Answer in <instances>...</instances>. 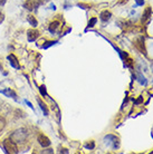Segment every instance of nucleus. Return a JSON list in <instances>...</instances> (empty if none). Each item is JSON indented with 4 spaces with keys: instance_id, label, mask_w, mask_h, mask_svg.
I'll return each instance as SVG.
<instances>
[{
    "instance_id": "nucleus-1",
    "label": "nucleus",
    "mask_w": 153,
    "mask_h": 154,
    "mask_svg": "<svg viewBox=\"0 0 153 154\" xmlns=\"http://www.w3.org/2000/svg\"><path fill=\"white\" fill-rule=\"evenodd\" d=\"M10 138L16 143H24L27 138V131L25 128H19L11 134Z\"/></svg>"
},
{
    "instance_id": "nucleus-2",
    "label": "nucleus",
    "mask_w": 153,
    "mask_h": 154,
    "mask_svg": "<svg viewBox=\"0 0 153 154\" xmlns=\"http://www.w3.org/2000/svg\"><path fill=\"white\" fill-rule=\"evenodd\" d=\"M4 149L7 153H18V146L17 143L14 142L10 138L4 141Z\"/></svg>"
},
{
    "instance_id": "nucleus-3",
    "label": "nucleus",
    "mask_w": 153,
    "mask_h": 154,
    "mask_svg": "<svg viewBox=\"0 0 153 154\" xmlns=\"http://www.w3.org/2000/svg\"><path fill=\"white\" fill-rule=\"evenodd\" d=\"M104 141H105V143L107 145H111L112 149H119L120 148V141H119V138L114 136V135H111V134H108V135H106L105 138H104Z\"/></svg>"
},
{
    "instance_id": "nucleus-4",
    "label": "nucleus",
    "mask_w": 153,
    "mask_h": 154,
    "mask_svg": "<svg viewBox=\"0 0 153 154\" xmlns=\"http://www.w3.org/2000/svg\"><path fill=\"white\" fill-rule=\"evenodd\" d=\"M37 141L42 148H48V146L50 145V140H49L47 136H45L44 134H39V135H38Z\"/></svg>"
},
{
    "instance_id": "nucleus-5",
    "label": "nucleus",
    "mask_w": 153,
    "mask_h": 154,
    "mask_svg": "<svg viewBox=\"0 0 153 154\" xmlns=\"http://www.w3.org/2000/svg\"><path fill=\"white\" fill-rule=\"evenodd\" d=\"M38 36H39V32L36 29H29L27 32V38L29 42H35L38 38Z\"/></svg>"
},
{
    "instance_id": "nucleus-6",
    "label": "nucleus",
    "mask_w": 153,
    "mask_h": 154,
    "mask_svg": "<svg viewBox=\"0 0 153 154\" xmlns=\"http://www.w3.org/2000/svg\"><path fill=\"white\" fill-rule=\"evenodd\" d=\"M111 17H112V14L110 12V11H107V10H104V11H102L100 14V19L102 20V21H108L110 19H111Z\"/></svg>"
},
{
    "instance_id": "nucleus-7",
    "label": "nucleus",
    "mask_w": 153,
    "mask_h": 154,
    "mask_svg": "<svg viewBox=\"0 0 153 154\" xmlns=\"http://www.w3.org/2000/svg\"><path fill=\"white\" fill-rule=\"evenodd\" d=\"M152 15V9L151 7H148L145 10H144V14H143V17H142V22H145L147 20L150 19V17Z\"/></svg>"
},
{
    "instance_id": "nucleus-8",
    "label": "nucleus",
    "mask_w": 153,
    "mask_h": 154,
    "mask_svg": "<svg viewBox=\"0 0 153 154\" xmlns=\"http://www.w3.org/2000/svg\"><path fill=\"white\" fill-rule=\"evenodd\" d=\"M135 46L139 48V50H140L141 53L147 55V50H145V47H144V40H143V38H140V40L135 44Z\"/></svg>"
},
{
    "instance_id": "nucleus-9",
    "label": "nucleus",
    "mask_w": 153,
    "mask_h": 154,
    "mask_svg": "<svg viewBox=\"0 0 153 154\" xmlns=\"http://www.w3.org/2000/svg\"><path fill=\"white\" fill-rule=\"evenodd\" d=\"M8 60L10 62V65L14 67V68L18 69L19 68V64H18V62H17V58L14 56V55H9L8 56Z\"/></svg>"
},
{
    "instance_id": "nucleus-10",
    "label": "nucleus",
    "mask_w": 153,
    "mask_h": 154,
    "mask_svg": "<svg viewBox=\"0 0 153 154\" xmlns=\"http://www.w3.org/2000/svg\"><path fill=\"white\" fill-rule=\"evenodd\" d=\"M58 27H59V22L58 21H53L50 25H49V27H48V30L52 32V34H55V32H57Z\"/></svg>"
},
{
    "instance_id": "nucleus-11",
    "label": "nucleus",
    "mask_w": 153,
    "mask_h": 154,
    "mask_svg": "<svg viewBox=\"0 0 153 154\" xmlns=\"http://www.w3.org/2000/svg\"><path fill=\"white\" fill-rule=\"evenodd\" d=\"M1 93H2V94H5L6 96H8V97H12V98H15V100H16V97H17L16 93H15L12 90H9V88L1 90Z\"/></svg>"
},
{
    "instance_id": "nucleus-12",
    "label": "nucleus",
    "mask_w": 153,
    "mask_h": 154,
    "mask_svg": "<svg viewBox=\"0 0 153 154\" xmlns=\"http://www.w3.org/2000/svg\"><path fill=\"white\" fill-rule=\"evenodd\" d=\"M27 20H28V22L30 24V26L37 27L38 21H37V19H36L34 16H32V15H28V16H27Z\"/></svg>"
},
{
    "instance_id": "nucleus-13",
    "label": "nucleus",
    "mask_w": 153,
    "mask_h": 154,
    "mask_svg": "<svg viewBox=\"0 0 153 154\" xmlns=\"http://www.w3.org/2000/svg\"><path fill=\"white\" fill-rule=\"evenodd\" d=\"M38 104H39V106H40V108H42V111L44 112V114L47 116L48 115V110H47V107H46V105L42 103L40 100H38Z\"/></svg>"
},
{
    "instance_id": "nucleus-14",
    "label": "nucleus",
    "mask_w": 153,
    "mask_h": 154,
    "mask_svg": "<svg viewBox=\"0 0 153 154\" xmlns=\"http://www.w3.org/2000/svg\"><path fill=\"white\" fill-rule=\"evenodd\" d=\"M94 148H95V143H94V142H90V143H86V144H85V149L93 150Z\"/></svg>"
},
{
    "instance_id": "nucleus-15",
    "label": "nucleus",
    "mask_w": 153,
    "mask_h": 154,
    "mask_svg": "<svg viewBox=\"0 0 153 154\" xmlns=\"http://www.w3.org/2000/svg\"><path fill=\"white\" fill-rule=\"evenodd\" d=\"M96 22H97V19L96 18H92L90 21H88V28H92V27H94V25H95Z\"/></svg>"
},
{
    "instance_id": "nucleus-16",
    "label": "nucleus",
    "mask_w": 153,
    "mask_h": 154,
    "mask_svg": "<svg viewBox=\"0 0 153 154\" xmlns=\"http://www.w3.org/2000/svg\"><path fill=\"white\" fill-rule=\"evenodd\" d=\"M139 82L142 85H147V80H145V77H143L142 75H139Z\"/></svg>"
},
{
    "instance_id": "nucleus-17",
    "label": "nucleus",
    "mask_w": 153,
    "mask_h": 154,
    "mask_svg": "<svg viewBox=\"0 0 153 154\" xmlns=\"http://www.w3.org/2000/svg\"><path fill=\"white\" fill-rule=\"evenodd\" d=\"M39 90H40V93H42V96H47V93H46V87L45 85H42L39 87Z\"/></svg>"
},
{
    "instance_id": "nucleus-18",
    "label": "nucleus",
    "mask_w": 153,
    "mask_h": 154,
    "mask_svg": "<svg viewBox=\"0 0 153 154\" xmlns=\"http://www.w3.org/2000/svg\"><path fill=\"white\" fill-rule=\"evenodd\" d=\"M5 124H6V122H5V120L2 118V117H0V131L2 130V128L5 127Z\"/></svg>"
},
{
    "instance_id": "nucleus-19",
    "label": "nucleus",
    "mask_w": 153,
    "mask_h": 154,
    "mask_svg": "<svg viewBox=\"0 0 153 154\" xmlns=\"http://www.w3.org/2000/svg\"><path fill=\"white\" fill-rule=\"evenodd\" d=\"M54 44H56V42H49V43H47V45H44L42 48H47V47H49V46L54 45Z\"/></svg>"
},
{
    "instance_id": "nucleus-20",
    "label": "nucleus",
    "mask_w": 153,
    "mask_h": 154,
    "mask_svg": "<svg viewBox=\"0 0 153 154\" xmlns=\"http://www.w3.org/2000/svg\"><path fill=\"white\" fill-rule=\"evenodd\" d=\"M136 1V6H143L144 5V0H135Z\"/></svg>"
},
{
    "instance_id": "nucleus-21",
    "label": "nucleus",
    "mask_w": 153,
    "mask_h": 154,
    "mask_svg": "<svg viewBox=\"0 0 153 154\" xmlns=\"http://www.w3.org/2000/svg\"><path fill=\"white\" fill-rule=\"evenodd\" d=\"M142 102H143V97H140L139 100H136V101H135V105H139V104H141Z\"/></svg>"
},
{
    "instance_id": "nucleus-22",
    "label": "nucleus",
    "mask_w": 153,
    "mask_h": 154,
    "mask_svg": "<svg viewBox=\"0 0 153 154\" xmlns=\"http://www.w3.org/2000/svg\"><path fill=\"white\" fill-rule=\"evenodd\" d=\"M5 2H6V0H0V5H1V6L5 5Z\"/></svg>"
},
{
    "instance_id": "nucleus-23",
    "label": "nucleus",
    "mask_w": 153,
    "mask_h": 154,
    "mask_svg": "<svg viewBox=\"0 0 153 154\" xmlns=\"http://www.w3.org/2000/svg\"><path fill=\"white\" fill-rule=\"evenodd\" d=\"M0 69H1V66H0Z\"/></svg>"
}]
</instances>
